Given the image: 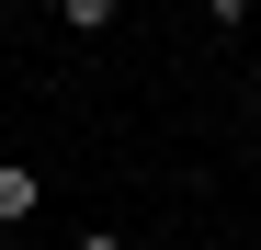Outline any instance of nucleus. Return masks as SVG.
Listing matches in <instances>:
<instances>
[{
    "label": "nucleus",
    "mask_w": 261,
    "mask_h": 250,
    "mask_svg": "<svg viewBox=\"0 0 261 250\" xmlns=\"http://www.w3.org/2000/svg\"><path fill=\"white\" fill-rule=\"evenodd\" d=\"M34 205H46V182H34V171H23V159H0V216H12V228H23V216H34Z\"/></svg>",
    "instance_id": "f257e3e1"
},
{
    "label": "nucleus",
    "mask_w": 261,
    "mask_h": 250,
    "mask_svg": "<svg viewBox=\"0 0 261 250\" xmlns=\"http://www.w3.org/2000/svg\"><path fill=\"white\" fill-rule=\"evenodd\" d=\"M0 239H12V216H0Z\"/></svg>",
    "instance_id": "20e7f679"
},
{
    "label": "nucleus",
    "mask_w": 261,
    "mask_h": 250,
    "mask_svg": "<svg viewBox=\"0 0 261 250\" xmlns=\"http://www.w3.org/2000/svg\"><path fill=\"white\" fill-rule=\"evenodd\" d=\"M80 250H125V239H114V228H91V239H80Z\"/></svg>",
    "instance_id": "7ed1b4c3"
},
{
    "label": "nucleus",
    "mask_w": 261,
    "mask_h": 250,
    "mask_svg": "<svg viewBox=\"0 0 261 250\" xmlns=\"http://www.w3.org/2000/svg\"><path fill=\"white\" fill-rule=\"evenodd\" d=\"M114 12H125V0H57V23H68V34H114Z\"/></svg>",
    "instance_id": "f03ea898"
}]
</instances>
